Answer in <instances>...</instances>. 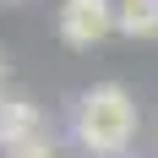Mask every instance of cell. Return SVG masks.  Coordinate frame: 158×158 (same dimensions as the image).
Segmentation results:
<instances>
[{"instance_id":"1","label":"cell","mask_w":158,"mask_h":158,"mask_svg":"<svg viewBox=\"0 0 158 158\" xmlns=\"http://www.w3.org/2000/svg\"><path fill=\"white\" fill-rule=\"evenodd\" d=\"M71 136L77 147H87L93 158H120L136 136V98L120 87V82H98L87 87L71 114Z\"/></svg>"},{"instance_id":"2","label":"cell","mask_w":158,"mask_h":158,"mask_svg":"<svg viewBox=\"0 0 158 158\" xmlns=\"http://www.w3.org/2000/svg\"><path fill=\"white\" fill-rule=\"evenodd\" d=\"M55 27H60V44L93 49V44H104L114 33V0H65Z\"/></svg>"},{"instance_id":"3","label":"cell","mask_w":158,"mask_h":158,"mask_svg":"<svg viewBox=\"0 0 158 158\" xmlns=\"http://www.w3.org/2000/svg\"><path fill=\"white\" fill-rule=\"evenodd\" d=\"M38 131H44L38 104H33V98H11L6 114H0V153H11L16 142H27V136H38Z\"/></svg>"},{"instance_id":"4","label":"cell","mask_w":158,"mask_h":158,"mask_svg":"<svg viewBox=\"0 0 158 158\" xmlns=\"http://www.w3.org/2000/svg\"><path fill=\"white\" fill-rule=\"evenodd\" d=\"M114 33H126V38H153L158 33V6L153 0H114Z\"/></svg>"},{"instance_id":"5","label":"cell","mask_w":158,"mask_h":158,"mask_svg":"<svg viewBox=\"0 0 158 158\" xmlns=\"http://www.w3.org/2000/svg\"><path fill=\"white\" fill-rule=\"evenodd\" d=\"M6 158H55V147H49V136L38 131V136H27V142H16Z\"/></svg>"},{"instance_id":"6","label":"cell","mask_w":158,"mask_h":158,"mask_svg":"<svg viewBox=\"0 0 158 158\" xmlns=\"http://www.w3.org/2000/svg\"><path fill=\"white\" fill-rule=\"evenodd\" d=\"M6 104H11V98H6V65H0V114H6Z\"/></svg>"},{"instance_id":"7","label":"cell","mask_w":158,"mask_h":158,"mask_svg":"<svg viewBox=\"0 0 158 158\" xmlns=\"http://www.w3.org/2000/svg\"><path fill=\"white\" fill-rule=\"evenodd\" d=\"M6 6H16V0H6Z\"/></svg>"},{"instance_id":"8","label":"cell","mask_w":158,"mask_h":158,"mask_svg":"<svg viewBox=\"0 0 158 158\" xmlns=\"http://www.w3.org/2000/svg\"><path fill=\"white\" fill-rule=\"evenodd\" d=\"M153 6H158V0H153Z\"/></svg>"}]
</instances>
